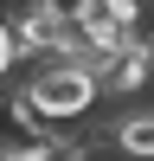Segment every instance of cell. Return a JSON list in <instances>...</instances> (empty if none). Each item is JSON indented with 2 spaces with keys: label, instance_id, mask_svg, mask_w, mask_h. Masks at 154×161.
<instances>
[{
  "label": "cell",
  "instance_id": "cell-5",
  "mask_svg": "<svg viewBox=\"0 0 154 161\" xmlns=\"http://www.w3.org/2000/svg\"><path fill=\"white\" fill-rule=\"evenodd\" d=\"M38 7H45L51 19H64V26H84L90 19V0H38Z\"/></svg>",
  "mask_w": 154,
  "mask_h": 161
},
{
  "label": "cell",
  "instance_id": "cell-3",
  "mask_svg": "<svg viewBox=\"0 0 154 161\" xmlns=\"http://www.w3.org/2000/svg\"><path fill=\"white\" fill-rule=\"evenodd\" d=\"M116 155L122 161H154V110H128L116 123Z\"/></svg>",
  "mask_w": 154,
  "mask_h": 161
},
{
  "label": "cell",
  "instance_id": "cell-4",
  "mask_svg": "<svg viewBox=\"0 0 154 161\" xmlns=\"http://www.w3.org/2000/svg\"><path fill=\"white\" fill-rule=\"evenodd\" d=\"M90 19H103V26H122V32H135V19H141V0H90Z\"/></svg>",
  "mask_w": 154,
  "mask_h": 161
},
{
  "label": "cell",
  "instance_id": "cell-1",
  "mask_svg": "<svg viewBox=\"0 0 154 161\" xmlns=\"http://www.w3.org/2000/svg\"><path fill=\"white\" fill-rule=\"evenodd\" d=\"M26 97L38 103L45 123H84V116L96 110V97H103V77L84 71V64H32Z\"/></svg>",
  "mask_w": 154,
  "mask_h": 161
},
{
  "label": "cell",
  "instance_id": "cell-2",
  "mask_svg": "<svg viewBox=\"0 0 154 161\" xmlns=\"http://www.w3.org/2000/svg\"><path fill=\"white\" fill-rule=\"evenodd\" d=\"M154 84V45H128L122 58L103 71V90H116V97H135V90Z\"/></svg>",
  "mask_w": 154,
  "mask_h": 161
},
{
  "label": "cell",
  "instance_id": "cell-7",
  "mask_svg": "<svg viewBox=\"0 0 154 161\" xmlns=\"http://www.w3.org/2000/svg\"><path fill=\"white\" fill-rule=\"evenodd\" d=\"M45 161H84V142H58V148H51Z\"/></svg>",
  "mask_w": 154,
  "mask_h": 161
},
{
  "label": "cell",
  "instance_id": "cell-6",
  "mask_svg": "<svg viewBox=\"0 0 154 161\" xmlns=\"http://www.w3.org/2000/svg\"><path fill=\"white\" fill-rule=\"evenodd\" d=\"M13 64H19V32H13V19L0 13V77H7Z\"/></svg>",
  "mask_w": 154,
  "mask_h": 161
}]
</instances>
